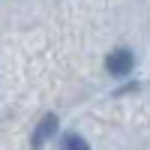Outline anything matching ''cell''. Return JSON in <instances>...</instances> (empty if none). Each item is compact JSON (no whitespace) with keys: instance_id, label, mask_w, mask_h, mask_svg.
<instances>
[{"instance_id":"obj_1","label":"cell","mask_w":150,"mask_h":150,"mask_svg":"<svg viewBox=\"0 0 150 150\" xmlns=\"http://www.w3.org/2000/svg\"><path fill=\"white\" fill-rule=\"evenodd\" d=\"M132 66H135V57H132L129 48H114V51L105 57V69H108L111 75H117V78L129 75V72H132Z\"/></svg>"},{"instance_id":"obj_3","label":"cell","mask_w":150,"mask_h":150,"mask_svg":"<svg viewBox=\"0 0 150 150\" xmlns=\"http://www.w3.org/2000/svg\"><path fill=\"white\" fill-rule=\"evenodd\" d=\"M60 150H90V144H87L81 135L69 132V135H63V141H60Z\"/></svg>"},{"instance_id":"obj_2","label":"cell","mask_w":150,"mask_h":150,"mask_svg":"<svg viewBox=\"0 0 150 150\" xmlns=\"http://www.w3.org/2000/svg\"><path fill=\"white\" fill-rule=\"evenodd\" d=\"M54 132H57V117H54V114H45L42 123H39V126H36V132H33V150H39Z\"/></svg>"}]
</instances>
